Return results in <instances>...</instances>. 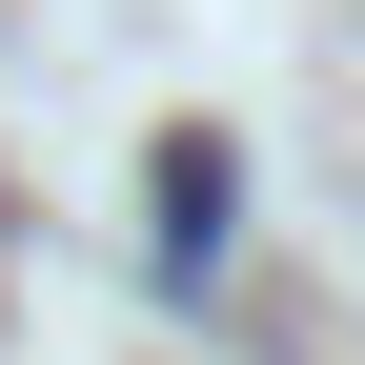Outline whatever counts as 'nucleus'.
Instances as JSON below:
<instances>
[{"instance_id": "f257e3e1", "label": "nucleus", "mask_w": 365, "mask_h": 365, "mask_svg": "<svg viewBox=\"0 0 365 365\" xmlns=\"http://www.w3.org/2000/svg\"><path fill=\"white\" fill-rule=\"evenodd\" d=\"M223 203H244V163L182 122V143H163V264H223Z\"/></svg>"}]
</instances>
